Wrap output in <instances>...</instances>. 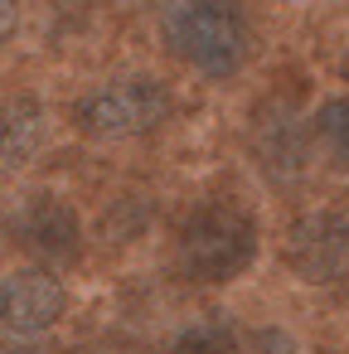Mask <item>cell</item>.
<instances>
[{"instance_id":"7a4b0ae2","label":"cell","mask_w":349,"mask_h":354,"mask_svg":"<svg viewBox=\"0 0 349 354\" xmlns=\"http://www.w3.org/2000/svg\"><path fill=\"white\" fill-rule=\"evenodd\" d=\"M252 257H257V218L228 199L199 204L175 233V267L194 286L233 281L252 267Z\"/></svg>"},{"instance_id":"30bf717a","label":"cell","mask_w":349,"mask_h":354,"mask_svg":"<svg viewBox=\"0 0 349 354\" xmlns=\"http://www.w3.org/2000/svg\"><path fill=\"white\" fill-rule=\"evenodd\" d=\"M175 349H243V330L233 320H199L175 335Z\"/></svg>"},{"instance_id":"8992f818","label":"cell","mask_w":349,"mask_h":354,"mask_svg":"<svg viewBox=\"0 0 349 354\" xmlns=\"http://www.w3.org/2000/svg\"><path fill=\"white\" fill-rule=\"evenodd\" d=\"M286 262L305 281H344L349 277V209L301 214L286 233Z\"/></svg>"},{"instance_id":"5b68a950","label":"cell","mask_w":349,"mask_h":354,"mask_svg":"<svg viewBox=\"0 0 349 354\" xmlns=\"http://www.w3.org/2000/svg\"><path fill=\"white\" fill-rule=\"evenodd\" d=\"M247 156L252 165L262 170V180L272 185H301L305 180V165H310V127L296 117L291 102L281 97H267L252 122H247Z\"/></svg>"},{"instance_id":"8fae6325","label":"cell","mask_w":349,"mask_h":354,"mask_svg":"<svg viewBox=\"0 0 349 354\" xmlns=\"http://www.w3.org/2000/svg\"><path fill=\"white\" fill-rule=\"evenodd\" d=\"M20 30V0H0V44Z\"/></svg>"},{"instance_id":"277c9868","label":"cell","mask_w":349,"mask_h":354,"mask_svg":"<svg viewBox=\"0 0 349 354\" xmlns=\"http://www.w3.org/2000/svg\"><path fill=\"white\" fill-rule=\"evenodd\" d=\"M0 233H6L20 252L39 262H73L83 252V223L59 194H20L0 214Z\"/></svg>"},{"instance_id":"52a82bcc","label":"cell","mask_w":349,"mask_h":354,"mask_svg":"<svg viewBox=\"0 0 349 354\" xmlns=\"http://www.w3.org/2000/svg\"><path fill=\"white\" fill-rule=\"evenodd\" d=\"M68 310V291L54 272H10L0 277V339H35L54 330Z\"/></svg>"},{"instance_id":"3957f363","label":"cell","mask_w":349,"mask_h":354,"mask_svg":"<svg viewBox=\"0 0 349 354\" xmlns=\"http://www.w3.org/2000/svg\"><path fill=\"white\" fill-rule=\"evenodd\" d=\"M170 112H175L170 88L160 78L131 73V78L88 88L73 102V127L93 141H136V136H151L155 127H165Z\"/></svg>"},{"instance_id":"9c48e42d","label":"cell","mask_w":349,"mask_h":354,"mask_svg":"<svg viewBox=\"0 0 349 354\" xmlns=\"http://www.w3.org/2000/svg\"><path fill=\"white\" fill-rule=\"evenodd\" d=\"M305 127H310V151H320L334 170H349V97L320 102V112Z\"/></svg>"},{"instance_id":"ba28073f","label":"cell","mask_w":349,"mask_h":354,"mask_svg":"<svg viewBox=\"0 0 349 354\" xmlns=\"http://www.w3.org/2000/svg\"><path fill=\"white\" fill-rule=\"evenodd\" d=\"M49 141V117L30 97H6L0 102V175L25 170Z\"/></svg>"},{"instance_id":"7c38bea8","label":"cell","mask_w":349,"mask_h":354,"mask_svg":"<svg viewBox=\"0 0 349 354\" xmlns=\"http://www.w3.org/2000/svg\"><path fill=\"white\" fill-rule=\"evenodd\" d=\"M339 73H344V83H349V54H344V59H339Z\"/></svg>"},{"instance_id":"6da1fadb","label":"cell","mask_w":349,"mask_h":354,"mask_svg":"<svg viewBox=\"0 0 349 354\" xmlns=\"http://www.w3.org/2000/svg\"><path fill=\"white\" fill-rule=\"evenodd\" d=\"M165 49L204 78H233L252 59V20L238 0H165L160 10Z\"/></svg>"}]
</instances>
